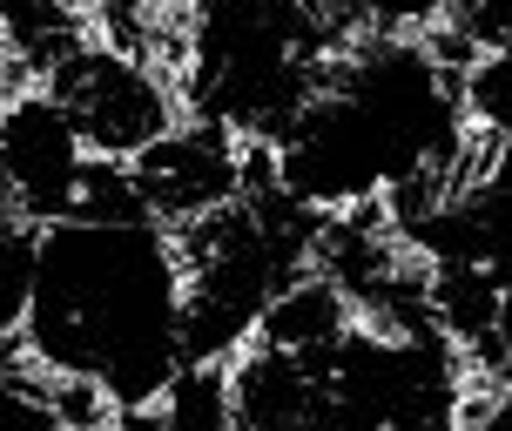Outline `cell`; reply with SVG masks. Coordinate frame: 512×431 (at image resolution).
I'll list each match as a JSON object with an SVG mask.
<instances>
[{"mask_svg":"<svg viewBox=\"0 0 512 431\" xmlns=\"http://www.w3.org/2000/svg\"><path fill=\"white\" fill-rule=\"evenodd\" d=\"M81 34H95L88 0H0V48L34 75H48V61H61Z\"/></svg>","mask_w":512,"mask_h":431,"instance_id":"obj_7","label":"cell"},{"mask_svg":"<svg viewBox=\"0 0 512 431\" xmlns=\"http://www.w3.org/2000/svg\"><path fill=\"white\" fill-rule=\"evenodd\" d=\"M88 162L95 155L81 149L68 108L41 81H21V88L0 95V209H14L27 223L68 216Z\"/></svg>","mask_w":512,"mask_h":431,"instance_id":"obj_4","label":"cell"},{"mask_svg":"<svg viewBox=\"0 0 512 431\" xmlns=\"http://www.w3.org/2000/svg\"><path fill=\"white\" fill-rule=\"evenodd\" d=\"M14 351L41 378L95 384L115 411L155 405L182 371V250L155 216H54Z\"/></svg>","mask_w":512,"mask_h":431,"instance_id":"obj_2","label":"cell"},{"mask_svg":"<svg viewBox=\"0 0 512 431\" xmlns=\"http://www.w3.org/2000/svg\"><path fill=\"white\" fill-rule=\"evenodd\" d=\"M351 324H358V310L344 304V290H337L331 277H317V270H297V277L263 304V317H256L250 337H256V344H270V351H283V357L317 364V357L331 351Z\"/></svg>","mask_w":512,"mask_h":431,"instance_id":"obj_6","label":"cell"},{"mask_svg":"<svg viewBox=\"0 0 512 431\" xmlns=\"http://www.w3.org/2000/svg\"><path fill=\"white\" fill-rule=\"evenodd\" d=\"M459 108H465L472 135H486V142L512 135V54L506 48H492L459 68Z\"/></svg>","mask_w":512,"mask_h":431,"instance_id":"obj_8","label":"cell"},{"mask_svg":"<svg viewBox=\"0 0 512 431\" xmlns=\"http://www.w3.org/2000/svg\"><path fill=\"white\" fill-rule=\"evenodd\" d=\"M486 135L465 128L459 75L425 34H351L310 102L263 149L270 182L310 216L378 209L398 182L459 176Z\"/></svg>","mask_w":512,"mask_h":431,"instance_id":"obj_1","label":"cell"},{"mask_svg":"<svg viewBox=\"0 0 512 431\" xmlns=\"http://www.w3.org/2000/svg\"><path fill=\"white\" fill-rule=\"evenodd\" d=\"M128 182H135L142 209L162 229L203 223V216H216L223 203L243 196V182H250V142L223 135L216 122L182 115L162 142H149V149L128 162Z\"/></svg>","mask_w":512,"mask_h":431,"instance_id":"obj_5","label":"cell"},{"mask_svg":"<svg viewBox=\"0 0 512 431\" xmlns=\"http://www.w3.org/2000/svg\"><path fill=\"white\" fill-rule=\"evenodd\" d=\"M34 243H41V223L0 209V344L21 330L27 297H34Z\"/></svg>","mask_w":512,"mask_h":431,"instance_id":"obj_9","label":"cell"},{"mask_svg":"<svg viewBox=\"0 0 512 431\" xmlns=\"http://www.w3.org/2000/svg\"><path fill=\"white\" fill-rule=\"evenodd\" d=\"M41 88L68 108L81 149L95 162H135L149 142H162L182 122L176 81L162 75L149 54L115 48L102 34H81L61 61H48Z\"/></svg>","mask_w":512,"mask_h":431,"instance_id":"obj_3","label":"cell"}]
</instances>
